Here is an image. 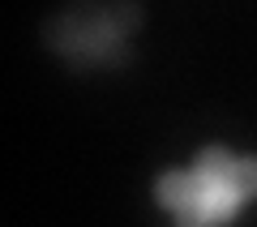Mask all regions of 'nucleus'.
I'll list each match as a JSON object with an SVG mask.
<instances>
[{
    "label": "nucleus",
    "instance_id": "f257e3e1",
    "mask_svg": "<svg viewBox=\"0 0 257 227\" xmlns=\"http://www.w3.org/2000/svg\"><path fill=\"white\" fill-rule=\"evenodd\" d=\"M257 197V155L210 142L189 167H163L155 176V201L172 227H227Z\"/></svg>",
    "mask_w": 257,
    "mask_h": 227
},
{
    "label": "nucleus",
    "instance_id": "f03ea898",
    "mask_svg": "<svg viewBox=\"0 0 257 227\" xmlns=\"http://www.w3.org/2000/svg\"><path fill=\"white\" fill-rule=\"evenodd\" d=\"M133 9H77L52 26V43L73 60H116L128 39Z\"/></svg>",
    "mask_w": 257,
    "mask_h": 227
}]
</instances>
